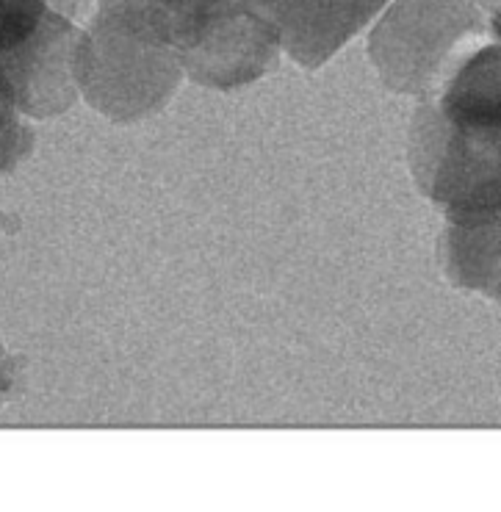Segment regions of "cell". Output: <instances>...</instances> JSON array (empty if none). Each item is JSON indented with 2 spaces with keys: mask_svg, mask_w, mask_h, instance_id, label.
I'll return each instance as SVG.
<instances>
[{
  "mask_svg": "<svg viewBox=\"0 0 501 512\" xmlns=\"http://www.w3.org/2000/svg\"><path fill=\"white\" fill-rule=\"evenodd\" d=\"M449 272L457 283L501 302V225H460L449 236Z\"/></svg>",
  "mask_w": 501,
  "mask_h": 512,
  "instance_id": "3",
  "label": "cell"
},
{
  "mask_svg": "<svg viewBox=\"0 0 501 512\" xmlns=\"http://www.w3.org/2000/svg\"><path fill=\"white\" fill-rule=\"evenodd\" d=\"M308 64L324 61L380 12L385 0H244Z\"/></svg>",
  "mask_w": 501,
  "mask_h": 512,
  "instance_id": "2",
  "label": "cell"
},
{
  "mask_svg": "<svg viewBox=\"0 0 501 512\" xmlns=\"http://www.w3.org/2000/svg\"><path fill=\"white\" fill-rule=\"evenodd\" d=\"M153 3H158V6H186L191 0H153Z\"/></svg>",
  "mask_w": 501,
  "mask_h": 512,
  "instance_id": "4",
  "label": "cell"
},
{
  "mask_svg": "<svg viewBox=\"0 0 501 512\" xmlns=\"http://www.w3.org/2000/svg\"><path fill=\"white\" fill-rule=\"evenodd\" d=\"M466 23H479V14L466 0H441L438 12H430V0H405L374 36V59L385 81L402 92H427L441 84L446 53L466 34L432 31Z\"/></svg>",
  "mask_w": 501,
  "mask_h": 512,
  "instance_id": "1",
  "label": "cell"
}]
</instances>
